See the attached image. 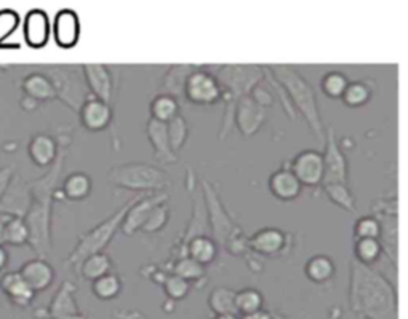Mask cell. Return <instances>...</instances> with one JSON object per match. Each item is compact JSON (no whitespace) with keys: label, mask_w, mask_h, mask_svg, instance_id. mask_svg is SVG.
Wrapping results in <instances>:
<instances>
[{"label":"cell","mask_w":408,"mask_h":319,"mask_svg":"<svg viewBox=\"0 0 408 319\" xmlns=\"http://www.w3.org/2000/svg\"><path fill=\"white\" fill-rule=\"evenodd\" d=\"M166 129H167V138H170V144L172 147L174 152L182 151L187 139L190 136V128L189 123L184 119L182 115H176L172 120L166 123Z\"/></svg>","instance_id":"cell-41"},{"label":"cell","mask_w":408,"mask_h":319,"mask_svg":"<svg viewBox=\"0 0 408 319\" xmlns=\"http://www.w3.org/2000/svg\"><path fill=\"white\" fill-rule=\"evenodd\" d=\"M64 160H66V155L60 148L57 158L50 166L48 173L29 184L32 203L28 214L24 216V222L29 229L31 247L38 254V257L43 259L51 252V205H53Z\"/></svg>","instance_id":"cell-2"},{"label":"cell","mask_w":408,"mask_h":319,"mask_svg":"<svg viewBox=\"0 0 408 319\" xmlns=\"http://www.w3.org/2000/svg\"><path fill=\"white\" fill-rule=\"evenodd\" d=\"M267 120L268 109L263 107L260 102H257L250 93L243 96L236 102L233 126H236L239 129V134L244 136V138H250V136L257 134Z\"/></svg>","instance_id":"cell-12"},{"label":"cell","mask_w":408,"mask_h":319,"mask_svg":"<svg viewBox=\"0 0 408 319\" xmlns=\"http://www.w3.org/2000/svg\"><path fill=\"white\" fill-rule=\"evenodd\" d=\"M163 289L166 292V296L172 298V301H182V298L189 296L190 283L171 273V275H167L163 279Z\"/></svg>","instance_id":"cell-46"},{"label":"cell","mask_w":408,"mask_h":319,"mask_svg":"<svg viewBox=\"0 0 408 319\" xmlns=\"http://www.w3.org/2000/svg\"><path fill=\"white\" fill-rule=\"evenodd\" d=\"M180 114V102L170 94L158 93L150 101V119L167 123Z\"/></svg>","instance_id":"cell-34"},{"label":"cell","mask_w":408,"mask_h":319,"mask_svg":"<svg viewBox=\"0 0 408 319\" xmlns=\"http://www.w3.org/2000/svg\"><path fill=\"white\" fill-rule=\"evenodd\" d=\"M336 266L335 262L329 256H313L305 264V275L311 283L326 284L335 278Z\"/></svg>","instance_id":"cell-30"},{"label":"cell","mask_w":408,"mask_h":319,"mask_svg":"<svg viewBox=\"0 0 408 319\" xmlns=\"http://www.w3.org/2000/svg\"><path fill=\"white\" fill-rule=\"evenodd\" d=\"M24 40L31 48H43L51 36V23L47 11L31 10L24 18Z\"/></svg>","instance_id":"cell-21"},{"label":"cell","mask_w":408,"mask_h":319,"mask_svg":"<svg viewBox=\"0 0 408 319\" xmlns=\"http://www.w3.org/2000/svg\"><path fill=\"white\" fill-rule=\"evenodd\" d=\"M31 203L32 198L29 184L15 174V178H13L9 188H6L4 198L0 200V216L24 219L29 211Z\"/></svg>","instance_id":"cell-16"},{"label":"cell","mask_w":408,"mask_h":319,"mask_svg":"<svg viewBox=\"0 0 408 319\" xmlns=\"http://www.w3.org/2000/svg\"><path fill=\"white\" fill-rule=\"evenodd\" d=\"M207 305L214 315H236V291H233L230 288H220L212 289L207 298Z\"/></svg>","instance_id":"cell-33"},{"label":"cell","mask_w":408,"mask_h":319,"mask_svg":"<svg viewBox=\"0 0 408 319\" xmlns=\"http://www.w3.org/2000/svg\"><path fill=\"white\" fill-rule=\"evenodd\" d=\"M378 237H380V222L373 214L355 220L354 239H360V238H377L378 239Z\"/></svg>","instance_id":"cell-47"},{"label":"cell","mask_w":408,"mask_h":319,"mask_svg":"<svg viewBox=\"0 0 408 319\" xmlns=\"http://www.w3.org/2000/svg\"><path fill=\"white\" fill-rule=\"evenodd\" d=\"M6 265H9V252L4 246H0V271L5 270Z\"/></svg>","instance_id":"cell-51"},{"label":"cell","mask_w":408,"mask_h":319,"mask_svg":"<svg viewBox=\"0 0 408 319\" xmlns=\"http://www.w3.org/2000/svg\"><path fill=\"white\" fill-rule=\"evenodd\" d=\"M82 74L83 79H85L89 94L114 107L116 83L112 69L102 66V64H85V66L82 67Z\"/></svg>","instance_id":"cell-14"},{"label":"cell","mask_w":408,"mask_h":319,"mask_svg":"<svg viewBox=\"0 0 408 319\" xmlns=\"http://www.w3.org/2000/svg\"><path fill=\"white\" fill-rule=\"evenodd\" d=\"M140 195H134L133 198H129L125 205H123L120 210H116L112 216H109L106 220H102L101 224L93 227L92 230H88L85 235H82L77 241V244L72 251L69 254L67 262L74 266L77 270L80 266V264L87 257L93 256V254L104 252V249L109 246L110 241L115 237V233L120 230L123 217H125L126 211L131 207V205L138 200Z\"/></svg>","instance_id":"cell-6"},{"label":"cell","mask_w":408,"mask_h":319,"mask_svg":"<svg viewBox=\"0 0 408 319\" xmlns=\"http://www.w3.org/2000/svg\"><path fill=\"white\" fill-rule=\"evenodd\" d=\"M373 97V85L368 80L349 82L341 96V101L348 107H362Z\"/></svg>","instance_id":"cell-35"},{"label":"cell","mask_w":408,"mask_h":319,"mask_svg":"<svg viewBox=\"0 0 408 319\" xmlns=\"http://www.w3.org/2000/svg\"><path fill=\"white\" fill-rule=\"evenodd\" d=\"M198 66H190V64H179V66H171L163 77V83H161L160 93L170 94L180 102L184 97V88L189 75L195 70Z\"/></svg>","instance_id":"cell-28"},{"label":"cell","mask_w":408,"mask_h":319,"mask_svg":"<svg viewBox=\"0 0 408 319\" xmlns=\"http://www.w3.org/2000/svg\"><path fill=\"white\" fill-rule=\"evenodd\" d=\"M171 273L190 283V281H198V279H202L204 276L206 270L202 264L197 262V260H193L189 256H182V257H176V262H174L172 265Z\"/></svg>","instance_id":"cell-43"},{"label":"cell","mask_w":408,"mask_h":319,"mask_svg":"<svg viewBox=\"0 0 408 319\" xmlns=\"http://www.w3.org/2000/svg\"><path fill=\"white\" fill-rule=\"evenodd\" d=\"M79 115L83 128L92 133H98L112 125L114 107L89 94L79 109Z\"/></svg>","instance_id":"cell-17"},{"label":"cell","mask_w":408,"mask_h":319,"mask_svg":"<svg viewBox=\"0 0 408 319\" xmlns=\"http://www.w3.org/2000/svg\"><path fill=\"white\" fill-rule=\"evenodd\" d=\"M55 42L64 50L74 48L80 38V18L77 11L62 9L56 13L53 26H51Z\"/></svg>","instance_id":"cell-18"},{"label":"cell","mask_w":408,"mask_h":319,"mask_svg":"<svg viewBox=\"0 0 408 319\" xmlns=\"http://www.w3.org/2000/svg\"><path fill=\"white\" fill-rule=\"evenodd\" d=\"M209 69L216 75L220 87H222V101L225 104V110L219 139L224 141L233 129V115H235L236 102L243 96L249 94L257 85H260L265 80V74L263 67L260 66H238V64Z\"/></svg>","instance_id":"cell-4"},{"label":"cell","mask_w":408,"mask_h":319,"mask_svg":"<svg viewBox=\"0 0 408 319\" xmlns=\"http://www.w3.org/2000/svg\"><path fill=\"white\" fill-rule=\"evenodd\" d=\"M21 90L26 96L32 97L37 102L56 99V91L51 85L50 79L40 70L26 75L21 82Z\"/></svg>","instance_id":"cell-29"},{"label":"cell","mask_w":408,"mask_h":319,"mask_svg":"<svg viewBox=\"0 0 408 319\" xmlns=\"http://www.w3.org/2000/svg\"><path fill=\"white\" fill-rule=\"evenodd\" d=\"M349 307L364 319H399L394 286L372 266L349 264Z\"/></svg>","instance_id":"cell-1"},{"label":"cell","mask_w":408,"mask_h":319,"mask_svg":"<svg viewBox=\"0 0 408 319\" xmlns=\"http://www.w3.org/2000/svg\"><path fill=\"white\" fill-rule=\"evenodd\" d=\"M4 217V216H2ZM5 219V244L24 246L29 244V229L23 217H4Z\"/></svg>","instance_id":"cell-40"},{"label":"cell","mask_w":408,"mask_h":319,"mask_svg":"<svg viewBox=\"0 0 408 319\" xmlns=\"http://www.w3.org/2000/svg\"><path fill=\"white\" fill-rule=\"evenodd\" d=\"M18 271L35 294L37 292L47 291L50 286L53 284L56 276L53 265L43 257H35L28 260V262H24L21 265V269Z\"/></svg>","instance_id":"cell-19"},{"label":"cell","mask_w":408,"mask_h":319,"mask_svg":"<svg viewBox=\"0 0 408 319\" xmlns=\"http://www.w3.org/2000/svg\"><path fill=\"white\" fill-rule=\"evenodd\" d=\"M167 200H170V195L166 192L140 195V197L131 205V207L126 211L120 230L125 233L126 237L136 235V233L140 232L142 225L145 224V220L150 216L153 207L161 203H166Z\"/></svg>","instance_id":"cell-13"},{"label":"cell","mask_w":408,"mask_h":319,"mask_svg":"<svg viewBox=\"0 0 408 319\" xmlns=\"http://www.w3.org/2000/svg\"><path fill=\"white\" fill-rule=\"evenodd\" d=\"M348 77L340 70H330L321 80V91L330 99H341L348 87Z\"/></svg>","instance_id":"cell-44"},{"label":"cell","mask_w":408,"mask_h":319,"mask_svg":"<svg viewBox=\"0 0 408 319\" xmlns=\"http://www.w3.org/2000/svg\"><path fill=\"white\" fill-rule=\"evenodd\" d=\"M75 284L70 281H64L60 286V289L56 291L55 297L51 298L48 305V316L51 319L80 313L79 303L75 301Z\"/></svg>","instance_id":"cell-26"},{"label":"cell","mask_w":408,"mask_h":319,"mask_svg":"<svg viewBox=\"0 0 408 319\" xmlns=\"http://www.w3.org/2000/svg\"><path fill=\"white\" fill-rule=\"evenodd\" d=\"M0 289L10 298V302L19 308H28L35 297V292L29 288L18 270L6 271L0 278Z\"/></svg>","instance_id":"cell-23"},{"label":"cell","mask_w":408,"mask_h":319,"mask_svg":"<svg viewBox=\"0 0 408 319\" xmlns=\"http://www.w3.org/2000/svg\"><path fill=\"white\" fill-rule=\"evenodd\" d=\"M290 171L299 179L303 187H317L322 185L324 179V160L322 153L317 151H303L297 153L290 160L289 166Z\"/></svg>","instance_id":"cell-15"},{"label":"cell","mask_w":408,"mask_h":319,"mask_svg":"<svg viewBox=\"0 0 408 319\" xmlns=\"http://www.w3.org/2000/svg\"><path fill=\"white\" fill-rule=\"evenodd\" d=\"M239 319H275V316L270 313L267 310H257L254 313H248V315H243L239 316Z\"/></svg>","instance_id":"cell-49"},{"label":"cell","mask_w":408,"mask_h":319,"mask_svg":"<svg viewBox=\"0 0 408 319\" xmlns=\"http://www.w3.org/2000/svg\"><path fill=\"white\" fill-rule=\"evenodd\" d=\"M109 180L115 187L136 192V195L166 192L171 185V178L165 169L144 161L121 163L114 166L109 171Z\"/></svg>","instance_id":"cell-5"},{"label":"cell","mask_w":408,"mask_h":319,"mask_svg":"<svg viewBox=\"0 0 408 319\" xmlns=\"http://www.w3.org/2000/svg\"><path fill=\"white\" fill-rule=\"evenodd\" d=\"M147 138L150 141L153 148V158L161 165H174L179 161L177 153L172 151L170 144V138H167L166 123H161L150 119L147 121Z\"/></svg>","instance_id":"cell-22"},{"label":"cell","mask_w":408,"mask_h":319,"mask_svg":"<svg viewBox=\"0 0 408 319\" xmlns=\"http://www.w3.org/2000/svg\"><path fill=\"white\" fill-rule=\"evenodd\" d=\"M372 214L380 222L378 241L385 256L397 269L399 262V216L397 198L380 200L372 207Z\"/></svg>","instance_id":"cell-8"},{"label":"cell","mask_w":408,"mask_h":319,"mask_svg":"<svg viewBox=\"0 0 408 319\" xmlns=\"http://www.w3.org/2000/svg\"><path fill=\"white\" fill-rule=\"evenodd\" d=\"M202 193L207 211V220H209V230L212 232L214 241L217 244L225 246L231 238H235L239 233H244V230L239 229L226 214L219 193L216 192V187L211 182H203Z\"/></svg>","instance_id":"cell-9"},{"label":"cell","mask_w":408,"mask_h":319,"mask_svg":"<svg viewBox=\"0 0 408 319\" xmlns=\"http://www.w3.org/2000/svg\"><path fill=\"white\" fill-rule=\"evenodd\" d=\"M207 232H209V220H207L206 205L203 200V193L198 192V197L195 198V201H193V216H192L189 229H187V233L184 237V244L193 237L207 235Z\"/></svg>","instance_id":"cell-37"},{"label":"cell","mask_w":408,"mask_h":319,"mask_svg":"<svg viewBox=\"0 0 408 319\" xmlns=\"http://www.w3.org/2000/svg\"><path fill=\"white\" fill-rule=\"evenodd\" d=\"M40 72L48 77L56 91V99H61L67 107L79 112L82 104L89 96L82 69L69 66L45 67Z\"/></svg>","instance_id":"cell-7"},{"label":"cell","mask_w":408,"mask_h":319,"mask_svg":"<svg viewBox=\"0 0 408 319\" xmlns=\"http://www.w3.org/2000/svg\"><path fill=\"white\" fill-rule=\"evenodd\" d=\"M383 257V249L377 238L354 239V260L365 266H373Z\"/></svg>","instance_id":"cell-36"},{"label":"cell","mask_w":408,"mask_h":319,"mask_svg":"<svg viewBox=\"0 0 408 319\" xmlns=\"http://www.w3.org/2000/svg\"><path fill=\"white\" fill-rule=\"evenodd\" d=\"M287 235L280 229H262L248 238V249L258 256L276 257L287 246Z\"/></svg>","instance_id":"cell-20"},{"label":"cell","mask_w":408,"mask_h":319,"mask_svg":"<svg viewBox=\"0 0 408 319\" xmlns=\"http://www.w3.org/2000/svg\"><path fill=\"white\" fill-rule=\"evenodd\" d=\"M268 70L282 87L295 114H300L308 123L314 138L324 142L326 129L322 125L319 102H317V94L313 85L292 66H270Z\"/></svg>","instance_id":"cell-3"},{"label":"cell","mask_w":408,"mask_h":319,"mask_svg":"<svg viewBox=\"0 0 408 319\" xmlns=\"http://www.w3.org/2000/svg\"><path fill=\"white\" fill-rule=\"evenodd\" d=\"M214 319H239V316L236 315H216Z\"/></svg>","instance_id":"cell-54"},{"label":"cell","mask_w":408,"mask_h":319,"mask_svg":"<svg viewBox=\"0 0 408 319\" xmlns=\"http://www.w3.org/2000/svg\"><path fill=\"white\" fill-rule=\"evenodd\" d=\"M28 153L31 161L38 168H50L60 153V146H57L53 136L38 133L32 136L28 146Z\"/></svg>","instance_id":"cell-25"},{"label":"cell","mask_w":408,"mask_h":319,"mask_svg":"<svg viewBox=\"0 0 408 319\" xmlns=\"http://www.w3.org/2000/svg\"><path fill=\"white\" fill-rule=\"evenodd\" d=\"M5 244V219L0 216V246Z\"/></svg>","instance_id":"cell-52"},{"label":"cell","mask_w":408,"mask_h":319,"mask_svg":"<svg viewBox=\"0 0 408 319\" xmlns=\"http://www.w3.org/2000/svg\"><path fill=\"white\" fill-rule=\"evenodd\" d=\"M19 106H21L26 112H31V110H35L38 107V102L35 99H32V97L23 94L21 101H19Z\"/></svg>","instance_id":"cell-50"},{"label":"cell","mask_w":408,"mask_h":319,"mask_svg":"<svg viewBox=\"0 0 408 319\" xmlns=\"http://www.w3.org/2000/svg\"><path fill=\"white\" fill-rule=\"evenodd\" d=\"M93 190V180L87 173L77 171L69 174L62 182V197L70 201H82L89 197Z\"/></svg>","instance_id":"cell-31"},{"label":"cell","mask_w":408,"mask_h":319,"mask_svg":"<svg viewBox=\"0 0 408 319\" xmlns=\"http://www.w3.org/2000/svg\"><path fill=\"white\" fill-rule=\"evenodd\" d=\"M322 188L326 197L332 201L335 206H338L340 210L351 214L358 211V207H355V198L348 184H326L322 185Z\"/></svg>","instance_id":"cell-38"},{"label":"cell","mask_w":408,"mask_h":319,"mask_svg":"<svg viewBox=\"0 0 408 319\" xmlns=\"http://www.w3.org/2000/svg\"><path fill=\"white\" fill-rule=\"evenodd\" d=\"M219 246L214 238L209 235H198L190 238L182 247V252L179 254V257L189 256L193 260H197L198 264H202L203 266L212 264L217 257Z\"/></svg>","instance_id":"cell-27"},{"label":"cell","mask_w":408,"mask_h":319,"mask_svg":"<svg viewBox=\"0 0 408 319\" xmlns=\"http://www.w3.org/2000/svg\"><path fill=\"white\" fill-rule=\"evenodd\" d=\"M184 97L193 106H214L222 101V87L209 67L198 66L187 79Z\"/></svg>","instance_id":"cell-10"},{"label":"cell","mask_w":408,"mask_h":319,"mask_svg":"<svg viewBox=\"0 0 408 319\" xmlns=\"http://www.w3.org/2000/svg\"><path fill=\"white\" fill-rule=\"evenodd\" d=\"M56 319H88V318L82 313H75V315H69V316H62V318H56Z\"/></svg>","instance_id":"cell-53"},{"label":"cell","mask_w":408,"mask_h":319,"mask_svg":"<svg viewBox=\"0 0 408 319\" xmlns=\"http://www.w3.org/2000/svg\"><path fill=\"white\" fill-rule=\"evenodd\" d=\"M15 174L16 173H15V168L13 166L0 168V200L4 198L6 188H9L13 178H15Z\"/></svg>","instance_id":"cell-48"},{"label":"cell","mask_w":408,"mask_h":319,"mask_svg":"<svg viewBox=\"0 0 408 319\" xmlns=\"http://www.w3.org/2000/svg\"><path fill=\"white\" fill-rule=\"evenodd\" d=\"M324 148L322 160H324V179L322 185L326 184H348L349 178V166L345 152L336 141V134L333 126L326 129V136H324Z\"/></svg>","instance_id":"cell-11"},{"label":"cell","mask_w":408,"mask_h":319,"mask_svg":"<svg viewBox=\"0 0 408 319\" xmlns=\"http://www.w3.org/2000/svg\"><path fill=\"white\" fill-rule=\"evenodd\" d=\"M112 269H114L112 259H110L106 252H98L83 260L77 270H79L83 279L93 283L94 279L107 275V273H112Z\"/></svg>","instance_id":"cell-32"},{"label":"cell","mask_w":408,"mask_h":319,"mask_svg":"<svg viewBox=\"0 0 408 319\" xmlns=\"http://www.w3.org/2000/svg\"><path fill=\"white\" fill-rule=\"evenodd\" d=\"M263 296L262 292L254 288H244L236 291V310L238 316L254 313L257 310L263 308Z\"/></svg>","instance_id":"cell-42"},{"label":"cell","mask_w":408,"mask_h":319,"mask_svg":"<svg viewBox=\"0 0 408 319\" xmlns=\"http://www.w3.org/2000/svg\"><path fill=\"white\" fill-rule=\"evenodd\" d=\"M167 203V201H166ZM166 203H161L158 206L153 207V211L150 212V216L145 220V224L142 225L140 232L144 233H158L165 229L170 222V216H171V211H170V206Z\"/></svg>","instance_id":"cell-45"},{"label":"cell","mask_w":408,"mask_h":319,"mask_svg":"<svg viewBox=\"0 0 408 319\" xmlns=\"http://www.w3.org/2000/svg\"><path fill=\"white\" fill-rule=\"evenodd\" d=\"M268 188L280 201H294L302 195L303 185L289 168H281L270 175Z\"/></svg>","instance_id":"cell-24"},{"label":"cell","mask_w":408,"mask_h":319,"mask_svg":"<svg viewBox=\"0 0 408 319\" xmlns=\"http://www.w3.org/2000/svg\"><path fill=\"white\" fill-rule=\"evenodd\" d=\"M121 279L115 273H107L98 279H94L92 284L93 294L99 298V301H112V298L118 297L121 292Z\"/></svg>","instance_id":"cell-39"}]
</instances>
